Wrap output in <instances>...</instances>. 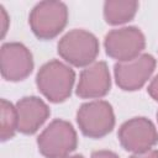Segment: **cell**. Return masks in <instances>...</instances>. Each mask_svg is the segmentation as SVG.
<instances>
[{"label":"cell","instance_id":"obj_1","mask_svg":"<svg viewBox=\"0 0 158 158\" xmlns=\"http://www.w3.org/2000/svg\"><path fill=\"white\" fill-rule=\"evenodd\" d=\"M74 81V70L58 59L44 63L36 75V85L40 93L54 104L63 102L70 96Z\"/></svg>","mask_w":158,"mask_h":158},{"label":"cell","instance_id":"obj_2","mask_svg":"<svg viewBox=\"0 0 158 158\" xmlns=\"http://www.w3.org/2000/svg\"><path fill=\"white\" fill-rule=\"evenodd\" d=\"M57 51L67 63L78 68H86L95 63L100 46L98 38L91 32L83 28H74L59 40Z\"/></svg>","mask_w":158,"mask_h":158},{"label":"cell","instance_id":"obj_3","mask_svg":"<svg viewBox=\"0 0 158 158\" xmlns=\"http://www.w3.org/2000/svg\"><path fill=\"white\" fill-rule=\"evenodd\" d=\"M68 7L62 1H41L31 10L28 23L40 40L47 41L57 37L67 26Z\"/></svg>","mask_w":158,"mask_h":158},{"label":"cell","instance_id":"obj_4","mask_svg":"<svg viewBox=\"0 0 158 158\" xmlns=\"http://www.w3.org/2000/svg\"><path fill=\"white\" fill-rule=\"evenodd\" d=\"M37 146L44 158H65L78 146L74 127L65 120H53L38 136Z\"/></svg>","mask_w":158,"mask_h":158},{"label":"cell","instance_id":"obj_5","mask_svg":"<svg viewBox=\"0 0 158 158\" xmlns=\"http://www.w3.org/2000/svg\"><path fill=\"white\" fill-rule=\"evenodd\" d=\"M77 123L81 133L89 138H102L115 126V114L111 104L105 100L84 102L77 111Z\"/></svg>","mask_w":158,"mask_h":158},{"label":"cell","instance_id":"obj_6","mask_svg":"<svg viewBox=\"0 0 158 158\" xmlns=\"http://www.w3.org/2000/svg\"><path fill=\"white\" fill-rule=\"evenodd\" d=\"M106 54L117 62H127L142 54L146 47L143 32L135 26L111 30L104 40Z\"/></svg>","mask_w":158,"mask_h":158},{"label":"cell","instance_id":"obj_7","mask_svg":"<svg viewBox=\"0 0 158 158\" xmlns=\"http://www.w3.org/2000/svg\"><path fill=\"white\" fill-rule=\"evenodd\" d=\"M117 137L122 148L133 154L149 151L158 143V131L146 117H133L123 122L118 128Z\"/></svg>","mask_w":158,"mask_h":158},{"label":"cell","instance_id":"obj_8","mask_svg":"<svg viewBox=\"0 0 158 158\" xmlns=\"http://www.w3.org/2000/svg\"><path fill=\"white\" fill-rule=\"evenodd\" d=\"M154 69L156 58L152 54L142 53L135 59L117 62L114 65L115 81L125 91H136L148 81Z\"/></svg>","mask_w":158,"mask_h":158},{"label":"cell","instance_id":"obj_9","mask_svg":"<svg viewBox=\"0 0 158 158\" xmlns=\"http://www.w3.org/2000/svg\"><path fill=\"white\" fill-rule=\"evenodd\" d=\"M1 77L7 81H21L33 70V58L30 49L20 42H7L0 51Z\"/></svg>","mask_w":158,"mask_h":158},{"label":"cell","instance_id":"obj_10","mask_svg":"<svg viewBox=\"0 0 158 158\" xmlns=\"http://www.w3.org/2000/svg\"><path fill=\"white\" fill-rule=\"evenodd\" d=\"M110 88L111 77L107 64L99 60L81 70L75 93L81 99H100L110 91Z\"/></svg>","mask_w":158,"mask_h":158},{"label":"cell","instance_id":"obj_11","mask_svg":"<svg viewBox=\"0 0 158 158\" xmlns=\"http://www.w3.org/2000/svg\"><path fill=\"white\" fill-rule=\"evenodd\" d=\"M19 118L17 130L23 135H33L51 115L48 105L37 96H25L16 102Z\"/></svg>","mask_w":158,"mask_h":158},{"label":"cell","instance_id":"obj_12","mask_svg":"<svg viewBox=\"0 0 158 158\" xmlns=\"http://www.w3.org/2000/svg\"><path fill=\"white\" fill-rule=\"evenodd\" d=\"M138 10L137 1L107 0L104 2V19L109 25L117 26L131 21Z\"/></svg>","mask_w":158,"mask_h":158},{"label":"cell","instance_id":"obj_13","mask_svg":"<svg viewBox=\"0 0 158 158\" xmlns=\"http://www.w3.org/2000/svg\"><path fill=\"white\" fill-rule=\"evenodd\" d=\"M19 127V118L16 106H14L6 99H1V141L11 139Z\"/></svg>","mask_w":158,"mask_h":158},{"label":"cell","instance_id":"obj_14","mask_svg":"<svg viewBox=\"0 0 158 158\" xmlns=\"http://www.w3.org/2000/svg\"><path fill=\"white\" fill-rule=\"evenodd\" d=\"M148 94L151 95V98L156 101H158V74L152 79V81L149 83L148 85V89H147Z\"/></svg>","mask_w":158,"mask_h":158},{"label":"cell","instance_id":"obj_15","mask_svg":"<svg viewBox=\"0 0 158 158\" xmlns=\"http://www.w3.org/2000/svg\"><path fill=\"white\" fill-rule=\"evenodd\" d=\"M0 20H1V38L5 37V33L7 31V25H9V16L4 9L2 5H0Z\"/></svg>","mask_w":158,"mask_h":158},{"label":"cell","instance_id":"obj_16","mask_svg":"<svg viewBox=\"0 0 158 158\" xmlns=\"http://www.w3.org/2000/svg\"><path fill=\"white\" fill-rule=\"evenodd\" d=\"M90 158H120L115 152L107 151V149H100V151H94L91 153Z\"/></svg>","mask_w":158,"mask_h":158},{"label":"cell","instance_id":"obj_17","mask_svg":"<svg viewBox=\"0 0 158 158\" xmlns=\"http://www.w3.org/2000/svg\"><path fill=\"white\" fill-rule=\"evenodd\" d=\"M130 158H158V151L157 149H149L142 153H135Z\"/></svg>","mask_w":158,"mask_h":158},{"label":"cell","instance_id":"obj_18","mask_svg":"<svg viewBox=\"0 0 158 158\" xmlns=\"http://www.w3.org/2000/svg\"><path fill=\"white\" fill-rule=\"evenodd\" d=\"M65 158H84L81 154H74V156H68V157H65Z\"/></svg>","mask_w":158,"mask_h":158},{"label":"cell","instance_id":"obj_19","mask_svg":"<svg viewBox=\"0 0 158 158\" xmlns=\"http://www.w3.org/2000/svg\"><path fill=\"white\" fill-rule=\"evenodd\" d=\"M157 120H158V112H157Z\"/></svg>","mask_w":158,"mask_h":158}]
</instances>
